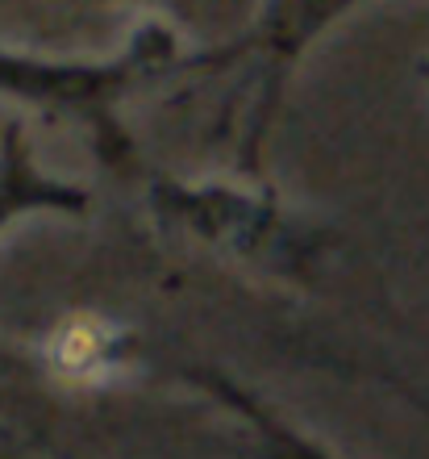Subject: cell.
<instances>
[{
    "instance_id": "obj_1",
    "label": "cell",
    "mask_w": 429,
    "mask_h": 459,
    "mask_svg": "<svg viewBox=\"0 0 429 459\" xmlns=\"http://www.w3.org/2000/svg\"><path fill=\"white\" fill-rule=\"evenodd\" d=\"M113 342H117L113 326L96 317H80L55 339V363L72 376H100L105 363H113Z\"/></svg>"
}]
</instances>
